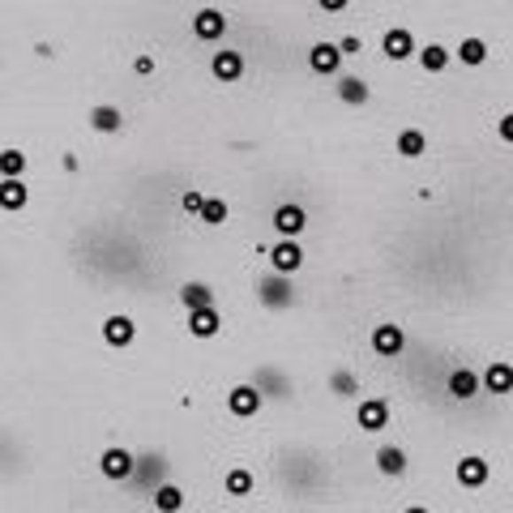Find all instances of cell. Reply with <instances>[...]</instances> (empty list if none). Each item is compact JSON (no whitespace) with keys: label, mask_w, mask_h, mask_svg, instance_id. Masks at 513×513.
<instances>
[{"label":"cell","mask_w":513,"mask_h":513,"mask_svg":"<svg viewBox=\"0 0 513 513\" xmlns=\"http://www.w3.org/2000/svg\"><path fill=\"white\" fill-rule=\"evenodd\" d=\"M291 299H295L291 278H283V274H274V269L257 278V304H261V308L278 313V308H291Z\"/></svg>","instance_id":"obj_1"},{"label":"cell","mask_w":513,"mask_h":513,"mask_svg":"<svg viewBox=\"0 0 513 513\" xmlns=\"http://www.w3.org/2000/svg\"><path fill=\"white\" fill-rule=\"evenodd\" d=\"M98 470H103V479L124 484V479H133V475H137V458H133L124 445H107V449L98 454Z\"/></svg>","instance_id":"obj_2"},{"label":"cell","mask_w":513,"mask_h":513,"mask_svg":"<svg viewBox=\"0 0 513 513\" xmlns=\"http://www.w3.org/2000/svg\"><path fill=\"white\" fill-rule=\"evenodd\" d=\"M274 231H278V240H299L304 236V227H308V214H304V206H295V201H283L278 210H274Z\"/></svg>","instance_id":"obj_3"},{"label":"cell","mask_w":513,"mask_h":513,"mask_svg":"<svg viewBox=\"0 0 513 513\" xmlns=\"http://www.w3.org/2000/svg\"><path fill=\"white\" fill-rule=\"evenodd\" d=\"M355 424H360V432H385L390 428V402L385 398H360Z\"/></svg>","instance_id":"obj_4"},{"label":"cell","mask_w":513,"mask_h":513,"mask_svg":"<svg viewBox=\"0 0 513 513\" xmlns=\"http://www.w3.org/2000/svg\"><path fill=\"white\" fill-rule=\"evenodd\" d=\"M266 257H269V269H274V274H283V278H291L295 269L304 266V248H299V240H278Z\"/></svg>","instance_id":"obj_5"},{"label":"cell","mask_w":513,"mask_h":513,"mask_svg":"<svg viewBox=\"0 0 513 513\" xmlns=\"http://www.w3.org/2000/svg\"><path fill=\"white\" fill-rule=\"evenodd\" d=\"M103 342L116 346V351L133 346V342H137V321L128 317V313H112V317L103 321Z\"/></svg>","instance_id":"obj_6"},{"label":"cell","mask_w":513,"mask_h":513,"mask_svg":"<svg viewBox=\"0 0 513 513\" xmlns=\"http://www.w3.org/2000/svg\"><path fill=\"white\" fill-rule=\"evenodd\" d=\"M381 51H385V60H393V65H402V60H411L416 56V35L407 30V26H393V30H385V39H381Z\"/></svg>","instance_id":"obj_7"},{"label":"cell","mask_w":513,"mask_h":513,"mask_svg":"<svg viewBox=\"0 0 513 513\" xmlns=\"http://www.w3.org/2000/svg\"><path fill=\"white\" fill-rule=\"evenodd\" d=\"M261 407H266V398H261L257 385H236V390L227 393V411H231L236 419H253Z\"/></svg>","instance_id":"obj_8"},{"label":"cell","mask_w":513,"mask_h":513,"mask_svg":"<svg viewBox=\"0 0 513 513\" xmlns=\"http://www.w3.org/2000/svg\"><path fill=\"white\" fill-rule=\"evenodd\" d=\"M227 35V18H222V9H197L193 13V39L201 43H214Z\"/></svg>","instance_id":"obj_9"},{"label":"cell","mask_w":513,"mask_h":513,"mask_svg":"<svg viewBox=\"0 0 513 513\" xmlns=\"http://www.w3.org/2000/svg\"><path fill=\"white\" fill-rule=\"evenodd\" d=\"M308 65H313V74H321V77H338L342 74V51H338V43H313V51H308Z\"/></svg>","instance_id":"obj_10"},{"label":"cell","mask_w":513,"mask_h":513,"mask_svg":"<svg viewBox=\"0 0 513 513\" xmlns=\"http://www.w3.org/2000/svg\"><path fill=\"white\" fill-rule=\"evenodd\" d=\"M210 74L219 77L222 86H231V82H240V77H245V56H240V51H214V56H210Z\"/></svg>","instance_id":"obj_11"},{"label":"cell","mask_w":513,"mask_h":513,"mask_svg":"<svg viewBox=\"0 0 513 513\" xmlns=\"http://www.w3.org/2000/svg\"><path fill=\"white\" fill-rule=\"evenodd\" d=\"M402 346H407V334H402V325H377V330H372V351H377L381 360H393V355H402Z\"/></svg>","instance_id":"obj_12"},{"label":"cell","mask_w":513,"mask_h":513,"mask_svg":"<svg viewBox=\"0 0 513 513\" xmlns=\"http://www.w3.org/2000/svg\"><path fill=\"white\" fill-rule=\"evenodd\" d=\"M479 390L513 393V364H509V360H492V364L484 368V377H479Z\"/></svg>","instance_id":"obj_13"},{"label":"cell","mask_w":513,"mask_h":513,"mask_svg":"<svg viewBox=\"0 0 513 513\" xmlns=\"http://www.w3.org/2000/svg\"><path fill=\"white\" fill-rule=\"evenodd\" d=\"M86 124L95 128V133H120L124 128V116L116 103H95L90 112H86Z\"/></svg>","instance_id":"obj_14"},{"label":"cell","mask_w":513,"mask_h":513,"mask_svg":"<svg viewBox=\"0 0 513 513\" xmlns=\"http://www.w3.org/2000/svg\"><path fill=\"white\" fill-rule=\"evenodd\" d=\"M488 470H492V466L484 462L479 454H466L462 462L454 466V475H458V484H462V488H484V484H488Z\"/></svg>","instance_id":"obj_15"},{"label":"cell","mask_w":513,"mask_h":513,"mask_svg":"<svg viewBox=\"0 0 513 513\" xmlns=\"http://www.w3.org/2000/svg\"><path fill=\"white\" fill-rule=\"evenodd\" d=\"M222 330V313L219 308H197V313H189V334H193V338H214V334H219Z\"/></svg>","instance_id":"obj_16"},{"label":"cell","mask_w":513,"mask_h":513,"mask_svg":"<svg viewBox=\"0 0 513 513\" xmlns=\"http://www.w3.org/2000/svg\"><path fill=\"white\" fill-rule=\"evenodd\" d=\"M30 206V189H26V180H0V210L4 214H18Z\"/></svg>","instance_id":"obj_17"},{"label":"cell","mask_w":513,"mask_h":513,"mask_svg":"<svg viewBox=\"0 0 513 513\" xmlns=\"http://www.w3.org/2000/svg\"><path fill=\"white\" fill-rule=\"evenodd\" d=\"M445 390H449V398H458V402L475 398V393H479V372H470V368H454V372H449V381H445Z\"/></svg>","instance_id":"obj_18"},{"label":"cell","mask_w":513,"mask_h":513,"mask_svg":"<svg viewBox=\"0 0 513 513\" xmlns=\"http://www.w3.org/2000/svg\"><path fill=\"white\" fill-rule=\"evenodd\" d=\"M377 470L381 475H407V449H398V445H381L377 449Z\"/></svg>","instance_id":"obj_19"},{"label":"cell","mask_w":513,"mask_h":513,"mask_svg":"<svg viewBox=\"0 0 513 513\" xmlns=\"http://www.w3.org/2000/svg\"><path fill=\"white\" fill-rule=\"evenodd\" d=\"M180 304L197 313V308H214V291H210V283H184L180 287Z\"/></svg>","instance_id":"obj_20"},{"label":"cell","mask_w":513,"mask_h":513,"mask_svg":"<svg viewBox=\"0 0 513 513\" xmlns=\"http://www.w3.org/2000/svg\"><path fill=\"white\" fill-rule=\"evenodd\" d=\"M26 167H30V159H26V150L9 146L0 150V180H22Z\"/></svg>","instance_id":"obj_21"},{"label":"cell","mask_w":513,"mask_h":513,"mask_svg":"<svg viewBox=\"0 0 513 513\" xmlns=\"http://www.w3.org/2000/svg\"><path fill=\"white\" fill-rule=\"evenodd\" d=\"M419 65H424V74H445L449 69V60H454V51L440 48V43H428V48H419Z\"/></svg>","instance_id":"obj_22"},{"label":"cell","mask_w":513,"mask_h":513,"mask_svg":"<svg viewBox=\"0 0 513 513\" xmlns=\"http://www.w3.org/2000/svg\"><path fill=\"white\" fill-rule=\"evenodd\" d=\"M154 509L159 513H180L184 509V492L175 488V484H159V488H154Z\"/></svg>","instance_id":"obj_23"},{"label":"cell","mask_w":513,"mask_h":513,"mask_svg":"<svg viewBox=\"0 0 513 513\" xmlns=\"http://www.w3.org/2000/svg\"><path fill=\"white\" fill-rule=\"evenodd\" d=\"M398 154H402V159H419V154H428V137H424L419 128H402V133H398Z\"/></svg>","instance_id":"obj_24"},{"label":"cell","mask_w":513,"mask_h":513,"mask_svg":"<svg viewBox=\"0 0 513 513\" xmlns=\"http://www.w3.org/2000/svg\"><path fill=\"white\" fill-rule=\"evenodd\" d=\"M368 95H372V90H368V82H360V77H338V98H342V103H351V107L360 103V107H364Z\"/></svg>","instance_id":"obj_25"},{"label":"cell","mask_w":513,"mask_h":513,"mask_svg":"<svg viewBox=\"0 0 513 513\" xmlns=\"http://www.w3.org/2000/svg\"><path fill=\"white\" fill-rule=\"evenodd\" d=\"M454 56H458V60H462V65H470V69H479V65H484V60H488V43H484V39H475V35H470V39H462V48L454 51Z\"/></svg>","instance_id":"obj_26"},{"label":"cell","mask_w":513,"mask_h":513,"mask_svg":"<svg viewBox=\"0 0 513 513\" xmlns=\"http://www.w3.org/2000/svg\"><path fill=\"white\" fill-rule=\"evenodd\" d=\"M222 488H227V496H248V492H253V470H245V466H236V470H227V479H222Z\"/></svg>","instance_id":"obj_27"},{"label":"cell","mask_w":513,"mask_h":513,"mask_svg":"<svg viewBox=\"0 0 513 513\" xmlns=\"http://www.w3.org/2000/svg\"><path fill=\"white\" fill-rule=\"evenodd\" d=\"M197 219L206 222V227H222V222H227V201H222V197H206V206H201Z\"/></svg>","instance_id":"obj_28"},{"label":"cell","mask_w":513,"mask_h":513,"mask_svg":"<svg viewBox=\"0 0 513 513\" xmlns=\"http://www.w3.org/2000/svg\"><path fill=\"white\" fill-rule=\"evenodd\" d=\"M330 390L338 393V398H355V393H360V381H355V372L338 368V372L330 377Z\"/></svg>","instance_id":"obj_29"},{"label":"cell","mask_w":513,"mask_h":513,"mask_svg":"<svg viewBox=\"0 0 513 513\" xmlns=\"http://www.w3.org/2000/svg\"><path fill=\"white\" fill-rule=\"evenodd\" d=\"M180 206H184V214H201V206H206V193H201V189H189V193L180 197Z\"/></svg>","instance_id":"obj_30"},{"label":"cell","mask_w":513,"mask_h":513,"mask_svg":"<svg viewBox=\"0 0 513 513\" xmlns=\"http://www.w3.org/2000/svg\"><path fill=\"white\" fill-rule=\"evenodd\" d=\"M338 51H342V60H346V56H360V51H364V39H355V35H342V39H338Z\"/></svg>","instance_id":"obj_31"},{"label":"cell","mask_w":513,"mask_h":513,"mask_svg":"<svg viewBox=\"0 0 513 513\" xmlns=\"http://www.w3.org/2000/svg\"><path fill=\"white\" fill-rule=\"evenodd\" d=\"M133 74H137V77H150V74H154V56H150V51L133 56Z\"/></svg>","instance_id":"obj_32"},{"label":"cell","mask_w":513,"mask_h":513,"mask_svg":"<svg viewBox=\"0 0 513 513\" xmlns=\"http://www.w3.org/2000/svg\"><path fill=\"white\" fill-rule=\"evenodd\" d=\"M496 137H501L505 146H513V112H509V116H501V120H496Z\"/></svg>","instance_id":"obj_33"},{"label":"cell","mask_w":513,"mask_h":513,"mask_svg":"<svg viewBox=\"0 0 513 513\" xmlns=\"http://www.w3.org/2000/svg\"><path fill=\"white\" fill-rule=\"evenodd\" d=\"M317 4L325 9V13H342V9H346L351 0H317Z\"/></svg>","instance_id":"obj_34"},{"label":"cell","mask_w":513,"mask_h":513,"mask_svg":"<svg viewBox=\"0 0 513 513\" xmlns=\"http://www.w3.org/2000/svg\"><path fill=\"white\" fill-rule=\"evenodd\" d=\"M402 513H428V509H424V505H411V509H402Z\"/></svg>","instance_id":"obj_35"}]
</instances>
